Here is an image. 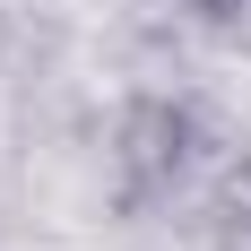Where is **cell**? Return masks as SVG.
<instances>
[{
  "label": "cell",
  "instance_id": "cell-2",
  "mask_svg": "<svg viewBox=\"0 0 251 251\" xmlns=\"http://www.w3.org/2000/svg\"><path fill=\"white\" fill-rule=\"evenodd\" d=\"M200 18H234V9H251V0H191Z\"/></svg>",
  "mask_w": 251,
  "mask_h": 251
},
{
  "label": "cell",
  "instance_id": "cell-1",
  "mask_svg": "<svg viewBox=\"0 0 251 251\" xmlns=\"http://www.w3.org/2000/svg\"><path fill=\"white\" fill-rule=\"evenodd\" d=\"M191 139H200V122H191V104L174 96H139L122 113V130H113V182H122L130 208L165 200L182 182V165H191Z\"/></svg>",
  "mask_w": 251,
  "mask_h": 251
}]
</instances>
